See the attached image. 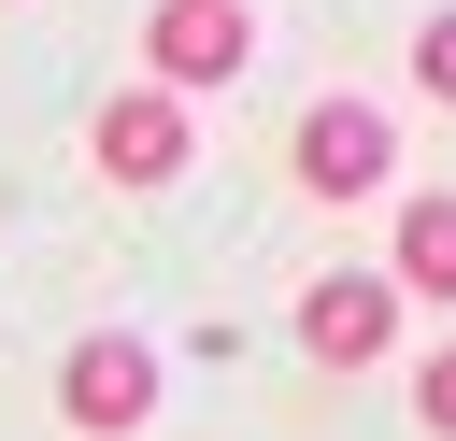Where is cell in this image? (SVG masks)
<instances>
[{
    "label": "cell",
    "mask_w": 456,
    "mask_h": 441,
    "mask_svg": "<svg viewBox=\"0 0 456 441\" xmlns=\"http://www.w3.org/2000/svg\"><path fill=\"white\" fill-rule=\"evenodd\" d=\"M157 384H171V370H157V341L100 327V341H71V356H57V427H71V441H142V427H157Z\"/></svg>",
    "instance_id": "obj_3"
},
{
    "label": "cell",
    "mask_w": 456,
    "mask_h": 441,
    "mask_svg": "<svg viewBox=\"0 0 456 441\" xmlns=\"http://www.w3.org/2000/svg\"><path fill=\"white\" fill-rule=\"evenodd\" d=\"M413 427H428V441H456V341H428V356H413Z\"/></svg>",
    "instance_id": "obj_8"
},
{
    "label": "cell",
    "mask_w": 456,
    "mask_h": 441,
    "mask_svg": "<svg viewBox=\"0 0 456 441\" xmlns=\"http://www.w3.org/2000/svg\"><path fill=\"white\" fill-rule=\"evenodd\" d=\"M385 285H399V299H442V313H456V185H413V199H399Z\"/></svg>",
    "instance_id": "obj_6"
},
{
    "label": "cell",
    "mask_w": 456,
    "mask_h": 441,
    "mask_svg": "<svg viewBox=\"0 0 456 441\" xmlns=\"http://www.w3.org/2000/svg\"><path fill=\"white\" fill-rule=\"evenodd\" d=\"M285 185H299L314 213L385 199V185H399V114H385V100H356V85H328V100L285 128Z\"/></svg>",
    "instance_id": "obj_1"
},
{
    "label": "cell",
    "mask_w": 456,
    "mask_h": 441,
    "mask_svg": "<svg viewBox=\"0 0 456 441\" xmlns=\"http://www.w3.org/2000/svg\"><path fill=\"white\" fill-rule=\"evenodd\" d=\"M256 71V0H157L142 14V85L157 100H214Z\"/></svg>",
    "instance_id": "obj_2"
},
{
    "label": "cell",
    "mask_w": 456,
    "mask_h": 441,
    "mask_svg": "<svg viewBox=\"0 0 456 441\" xmlns=\"http://www.w3.org/2000/svg\"><path fill=\"white\" fill-rule=\"evenodd\" d=\"M413 100H442V114H456V0H442V14H413Z\"/></svg>",
    "instance_id": "obj_7"
},
{
    "label": "cell",
    "mask_w": 456,
    "mask_h": 441,
    "mask_svg": "<svg viewBox=\"0 0 456 441\" xmlns=\"http://www.w3.org/2000/svg\"><path fill=\"white\" fill-rule=\"evenodd\" d=\"M399 327H413V299H399L385 270H314V285H299V356H314V370H385Z\"/></svg>",
    "instance_id": "obj_4"
},
{
    "label": "cell",
    "mask_w": 456,
    "mask_h": 441,
    "mask_svg": "<svg viewBox=\"0 0 456 441\" xmlns=\"http://www.w3.org/2000/svg\"><path fill=\"white\" fill-rule=\"evenodd\" d=\"M86 156H100L114 185H185V156H200V114H185V100H157V85H114V100L86 114Z\"/></svg>",
    "instance_id": "obj_5"
}]
</instances>
